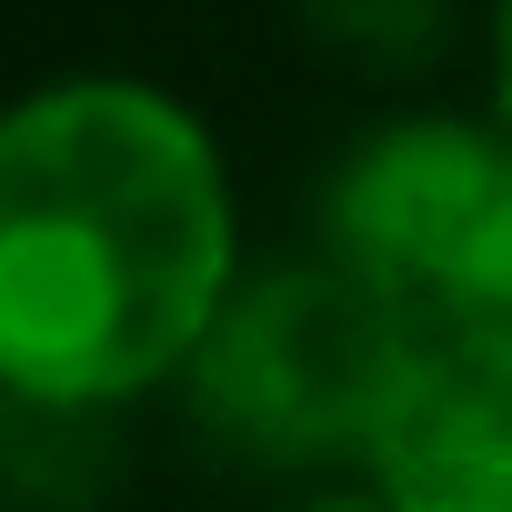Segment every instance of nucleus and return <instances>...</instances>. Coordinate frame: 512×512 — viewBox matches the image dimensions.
Returning a JSON list of instances; mask_svg holds the SVG:
<instances>
[{
    "label": "nucleus",
    "instance_id": "1",
    "mask_svg": "<svg viewBox=\"0 0 512 512\" xmlns=\"http://www.w3.org/2000/svg\"><path fill=\"white\" fill-rule=\"evenodd\" d=\"M231 302L211 131L141 81H51L0 111V392L81 412L201 352Z\"/></svg>",
    "mask_w": 512,
    "mask_h": 512
},
{
    "label": "nucleus",
    "instance_id": "2",
    "mask_svg": "<svg viewBox=\"0 0 512 512\" xmlns=\"http://www.w3.org/2000/svg\"><path fill=\"white\" fill-rule=\"evenodd\" d=\"M422 332L412 312L362 282L352 262L262 272L221 302V322L191 352V412L241 462H372V432L412 372Z\"/></svg>",
    "mask_w": 512,
    "mask_h": 512
},
{
    "label": "nucleus",
    "instance_id": "3",
    "mask_svg": "<svg viewBox=\"0 0 512 512\" xmlns=\"http://www.w3.org/2000/svg\"><path fill=\"white\" fill-rule=\"evenodd\" d=\"M332 262L402 312L512 322V141L472 121H392L332 171Z\"/></svg>",
    "mask_w": 512,
    "mask_h": 512
},
{
    "label": "nucleus",
    "instance_id": "4",
    "mask_svg": "<svg viewBox=\"0 0 512 512\" xmlns=\"http://www.w3.org/2000/svg\"><path fill=\"white\" fill-rule=\"evenodd\" d=\"M372 492L392 512H512V322L422 332L372 432Z\"/></svg>",
    "mask_w": 512,
    "mask_h": 512
},
{
    "label": "nucleus",
    "instance_id": "5",
    "mask_svg": "<svg viewBox=\"0 0 512 512\" xmlns=\"http://www.w3.org/2000/svg\"><path fill=\"white\" fill-rule=\"evenodd\" d=\"M312 21L372 61H422L442 31V0H312Z\"/></svg>",
    "mask_w": 512,
    "mask_h": 512
},
{
    "label": "nucleus",
    "instance_id": "6",
    "mask_svg": "<svg viewBox=\"0 0 512 512\" xmlns=\"http://www.w3.org/2000/svg\"><path fill=\"white\" fill-rule=\"evenodd\" d=\"M492 51H502V121H512V0H492Z\"/></svg>",
    "mask_w": 512,
    "mask_h": 512
},
{
    "label": "nucleus",
    "instance_id": "7",
    "mask_svg": "<svg viewBox=\"0 0 512 512\" xmlns=\"http://www.w3.org/2000/svg\"><path fill=\"white\" fill-rule=\"evenodd\" d=\"M292 512H392L382 492H312V502H292Z\"/></svg>",
    "mask_w": 512,
    "mask_h": 512
}]
</instances>
